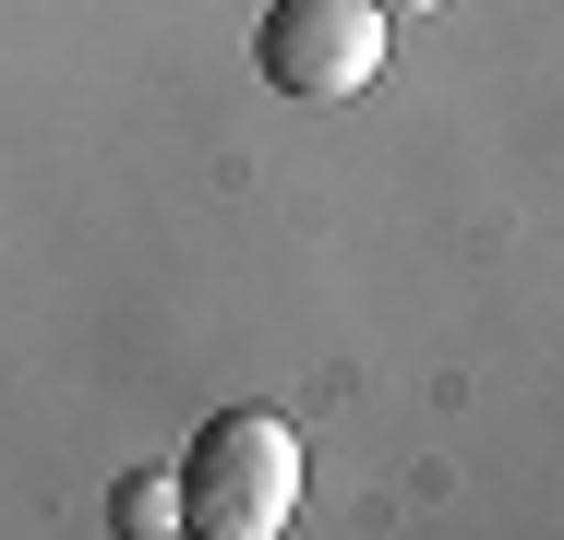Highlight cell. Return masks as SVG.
I'll use <instances>...</instances> for the list:
<instances>
[{
    "mask_svg": "<svg viewBox=\"0 0 564 540\" xmlns=\"http://www.w3.org/2000/svg\"><path fill=\"white\" fill-rule=\"evenodd\" d=\"M372 12H384V24H397V12H445V0H372Z\"/></svg>",
    "mask_w": 564,
    "mask_h": 540,
    "instance_id": "cell-4",
    "label": "cell"
},
{
    "mask_svg": "<svg viewBox=\"0 0 564 540\" xmlns=\"http://www.w3.org/2000/svg\"><path fill=\"white\" fill-rule=\"evenodd\" d=\"M120 529L169 540V529H181V480H120Z\"/></svg>",
    "mask_w": 564,
    "mask_h": 540,
    "instance_id": "cell-3",
    "label": "cell"
},
{
    "mask_svg": "<svg viewBox=\"0 0 564 540\" xmlns=\"http://www.w3.org/2000/svg\"><path fill=\"white\" fill-rule=\"evenodd\" d=\"M301 517V432L276 409H217L205 444L181 456V529L205 540H276Z\"/></svg>",
    "mask_w": 564,
    "mask_h": 540,
    "instance_id": "cell-1",
    "label": "cell"
},
{
    "mask_svg": "<svg viewBox=\"0 0 564 540\" xmlns=\"http://www.w3.org/2000/svg\"><path fill=\"white\" fill-rule=\"evenodd\" d=\"M384 12L372 0H264V36H252V61H264V85L276 97H313V108H337L360 97L372 73H384Z\"/></svg>",
    "mask_w": 564,
    "mask_h": 540,
    "instance_id": "cell-2",
    "label": "cell"
}]
</instances>
